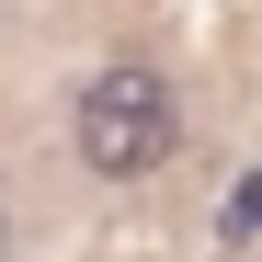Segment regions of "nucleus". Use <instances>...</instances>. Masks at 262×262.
Masks as SVG:
<instances>
[{
    "mask_svg": "<svg viewBox=\"0 0 262 262\" xmlns=\"http://www.w3.org/2000/svg\"><path fill=\"white\" fill-rule=\"evenodd\" d=\"M171 80L160 69H92V92H80V160L103 171V183H137V171L171 160Z\"/></svg>",
    "mask_w": 262,
    "mask_h": 262,
    "instance_id": "nucleus-1",
    "label": "nucleus"
},
{
    "mask_svg": "<svg viewBox=\"0 0 262 262\" xmlns=\"http://www.w3.org/2000/svg\"><path fill=\"white\" fill-rule=\"evenodd\" d=\"M0 262H12V216H0Z\"/></svg>",
    "mask_w": 262,
    "mask_h": 262,
    "instance_id": "nucleus-2",
    "label": "nucleus"
}]
</instances>
